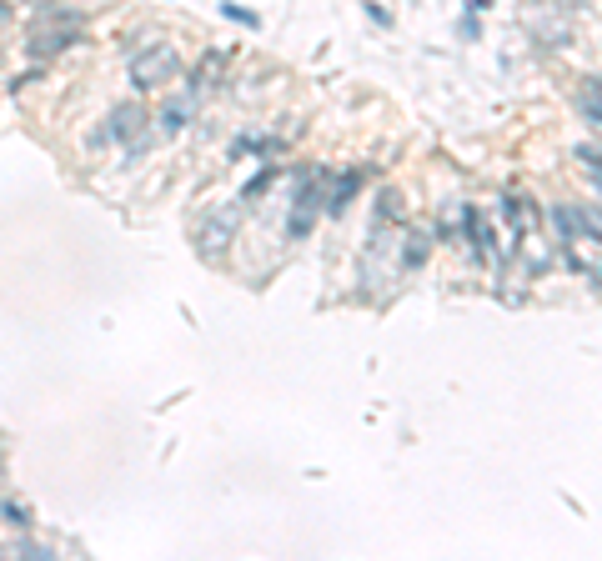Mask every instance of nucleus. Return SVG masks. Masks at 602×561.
I'll list each match as a JSON object with an SVG mask.
<instances>
[{"instance_id": "f257e3e1", "label": "nucleus", "mask_w": 602, "mask_h": 561, "mask_svg": "<svg viewBox=\"0 0 602 561\" xmlns=\"http://www.w3.org/2000/svg\"><path fill=\"white\" fill-rule=\"evenodd\" d=\"M171 76H181L176 46H146V51L131 61V86H136V91H156V86H166Z\"/></svg>"}, {"instance_id": "f03ea898", "label": "nucleus", "mask_w": 602, "mask_h": 561, "mask_svg": "<svg viewBox=\"0 0 602 561\" xmlns=\"http://www.w3.org/2000/svg\"><path fill=\"white\" fill-rule=\"evenodd\" d=\"M76 31H81V16H61V21L41 26V31L31 36V56H56V51H66V46L76 41Z\"/></svg>"}, {"instance_id": "7ed1b4c3", "label": "nucleus", "mask_w": 602, "mask_h": 561, "mask_svg": "<svg viewBox=\"0 0 602 561\" xmlns=\"http://www.w3.org/2000/svg\"><path fill=\"white\" fill-rule=\"evenodd\" d=\"M141 131H146V111L126 101V106H116V111H111V126H106V131H96V146H106V141H136Z\"/></svg>"}, {"instance_id": "20e7f679", "label": "nucleus", "mask_w": 602, "mask_h": 561, "mask_svg": "<svg viewBox=\"0 0 602 561\" xmlns=\"http://www.w3.org/2000/svg\"><path fill=\"white\" fill-rule=\"evenodd\" d=\"M557 231H562V241H577V236L597 241V211H577V206H562V211H557Z\"/></svg>"}, {"instance_id": "39448f33", "label": "nucleus", "mask_w": 602, "mask_h": 561, "mask_svg": "<svg viewBox=\"0 0 602 561\" xmlns=\"http://www.w3.org/2000/svg\"><path fill=\"white\" fill-rule=\"evenodd\" d=\"M236 221H241V206H231L226 216L206 221V226H201V236H206V241H201V251H206V256H216V246L226 251V246H231V231H236Z\"/></svg>"}, {"instance_id": "423d86ee", "label": "nucleus", "mask_w": 602, "mask_h": 561, "mask_svg": "<svg viewBox=\"0 0 602 561\" xmlns=\"http://www.w3.org/2000/svg\"><path fill=\"white\" fill-rule=\"evenodd\" d=\"M221 71H226V51H206L201 66H196V86H216Z\"/></svg>"}, {"instance_id": "0eeeda50", "label": "nucleus", "mask_w": 602, "mask_h": 561, "mask_svg": "<svg viewBox=\"0 0 602 561\" xmlns=\"http://www.w3.org/2000/svg\"><path fill=\"white\" fill-rule=\"evenodd\" d=\"M377 221H387V226L407 221V201H402V191H382V201H377Z\"/></svg>"}, {"instance_id": "6e6552de", "label": "nucleus", "mask_w": 602, "mask_h": 561, "mask_svg": "<svg viewBox=\"0 0 602 561\" xmlns=\"http://www.w3.org/2000/svg\"><path fill=\"white\" fill-rule=\"evenodd\" d=\"M577 111H582L587 126L602 121V106H597V76H587V86H582V96H577Z\"/></svg>"}, {"instance_id": "1a4fd4ad", "label": "nucleus", "mask_w": 602, "mask_h": 561, "mask_svg": "<svg viewBox=\"0 0 602 561\" xmlns=\"http://www.w3.org/2000/svg\"><path fill=\"white\" fill-rule=\"evenodd\" d=\"M357 181H362L357 171H352V176H342L337 186L327 181V186H332V196H327V211H347V206H352V191H357Z\"/></svg>"}, {"instance_id": "9d476101", "label": "nucleus", "mask_w": 602, "mask_h": 561, "mask_svg": "<svg viewBox=\"0 0 602 561\" xmlns=\"http://www.w3.org/2000/svg\"><path fill=\"white\" fill-rule=\"evenodd\" d=\"M0 521H6V526H31L36 516H31V501H0Z\"/></svg>"}, {"instance_id": "9b49d317", "label": "nucleus", "mask_w": 602, "mask_h": 561, "mask_svg": "<svg viewBox=\"0 0 602 561\" xmlns=\"http://www.w3.org/2000/svg\"><path fill=\"white\" fill-rule=\"evenodd\" d=\"M161 121H166L171 131H176V126H186V121H191V101H171V106L161 111Z\"/></svg>"}, {"instance_id": "f8f14e48", "label": "nucleus", "mask_w": 602, "mask_h": 561, "mask_svg": "<svg viewBox=\"0 0 602 561\" xmlns=\"http://www.w3.org/2000/svg\"><path fill=\"white\" fill-rule=\"evenodd\" d=\"M577 156H582V166H587V176L597 181V146H577Z\"/></svg>"}, {"instance_id": "ddd939ff", "label": "nucleus", "mask_w": 602, "mask_h": 561, "mask_svg": "<svg viewBox=\"0 0 602 561\" xmlns=\"http://www.w3.org/2000/svg\"><path fill=\"white\" fill-rule=\"evenodd\" d=\"M422 261H427V241H412L407 246V266H422Z\"/></svg>"}, {"instance_id": "4468645a", "label": "nucleus", "mask_w": 602, "mask_h": 561, "mask_svg": "<svg viewBox=\"0 0 602 561\" xmlns=\"http://www.w3.org/2000/svg\"><path fill=\"white\" fill-rule=\"evenodd\" d=\"M562 11H592V0H557Z\"/></svg>"}, {"instance_id": "2eb2a0df", "label": "nucleus", "mask_w": 602, "mask_h": 561, "mask_svg": "<svg viewBox=\"0 0 602 561\" xmlns=\"http://www.w3.org/2000/svg\"><path fill=\"white\" fill-rule=\"evenodd\" d=\"M26 6H51V0H26Z\"/></svg>"}]
</instances>
